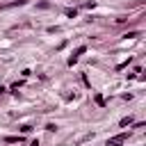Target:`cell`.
<instances>
[{
    "label": "cell",
    "mask_w": 146,
    "mask_h": 146,
    "mask_svg": "<svg viewBox=\"0 0 146 146\" xmlns=\"http://www.w3.org/2000/svg\"><path fill=\"white\" fill-rule=\"evenodd\" d=\"M125 139H128V132H119V135L110 137V139L105 141V146H119V144H123Z\"/></svg>",
    "instance_id": "6da1fadb"
},
{
    "label": "cell",
    "mask_w": 146,
    "mask_h": 146,
    "mask_svg": "<svg viewBox=\"0 0 146 146\" xmlns=\"http://www.w3.org/2000/svg\"><path fill=\"white\" fill-rule=\"evenodd\" d=\"M84 52H87V48H84V46H80V48H78V50H75V52H73V55L68 57V64L73 66V64H75V62L80 59V55H84Z\"/></svg>",
    "instance_id": "7a4b0ae2"
},
{
    "label": "cell",
    "mask_w": 146,
    "mask_h": 146,
    "mask_svg": "<svg viewBox=\"0 0 146 146\" xmlns=\"http://www.w3.org/2000/svg\"><path fill=\"white\" fill-rule=\"evenodd\" d=\"M130 123H132V116H125V119H121V123H119V125H121V128H125V125H130Z\"/></svg>",
    "instance_id": "3957f363"
},
{
    "label": "cell",
    "mask_w": 146,
    "mask_h": 146,
    "mask_svg": "<svg viewBox=\"0 0 146 146\" xmlns=\"http://www.w3.org/2000/svg\"><path fill=\"white\" fill-rule=\"evenodd\" d=\"M5 141H7V144H18V141H23V139H21V137H5Z\"/></svg>",
    "instance_id": "277c9868"
},
{
    "label": "cell",
    "mask_w": 146,
    "mask_h": 146,
    "mask_svg": "<svg viewBox=\"0 0 146 146\" xmlns=\"http://www.w3.org/2000/svg\"><path fill=\"white\" fill-rule=\"evenodd\" d=\"M66 16H68V18H75V16H78V9H66Z\"/></svg>",
    "instance_id": "5b68a950"
},
{
    "label": "cell",
    "mask_w": 146,
    "mask_h": 146,
    "mask_svg": "<svg viewBox=\"0 0 146 146\" xmlns=\"http://www.w3.org/2000/svg\"><path fill=\"white\" fill-rule=\"evenodd\" d=\"M94 98H96V103H98V105H100V107H103V105H105V98H103V96H100V94H96V96H94Z\"/></svg>",
    "instance_id": "8992f818"
},
{
    "label": "cell",
    "mask_w": 146,
    "mask_h": 146,
    "mask_svg": "<svg viewBox=\"0 0 146 146\" xmlns=\"http://www.w3.org/2000/svg\"><path fill=\"white\" fill-rule=\"evenodd\" d=\"M30 146H39V139H34V141H32V144H30Z\"/></svg>",
    "instance_id": "52a82bcc"
},
{
    "label": "cell",
    "mask_w": 146,
    "mask_h": 146,
    "mask_svg": "<svg viewBox=\"0 0 146 146\" xmlns=\"http://www.w3.org/2000/svg\"><path fill=\"white\" fill-rule=\"evenodd\" d=\"M2 91H5V87H2V84H0V94H2Z\"/></svg>",
    "instance_id": "ba28073f"
}]
</instances>
